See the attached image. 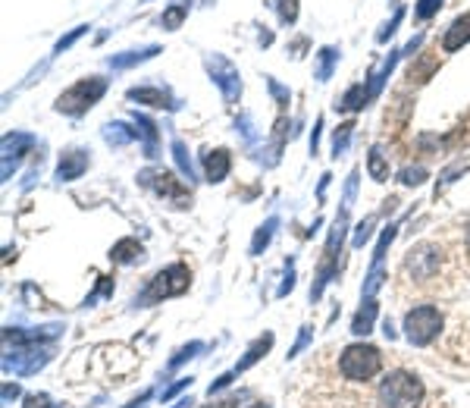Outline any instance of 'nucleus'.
Returning a JSON list of instances; mask_svg holds the SVG:
<instances>
[{
  "mask_svg": "<svg viewBox=\"0 0 470 408\" xmlns=\"http://www.w3.org/2000/svg\"><path fill=\"white\" fill-rule=\"evenodd\" d=\"M129 101L148 104V107H176L163 88H129Z\"/></svg>",
  "mask_w": 470,
  "mask_h": 408,
  "instance_id": "obj_17",
  "label": "nucleus"
},
{
  "mask_svg": "<svg viewBox=\"0 0 470 408\" xmlns=\"http://www.w3.org/2000/svg\"><path fill=\"white\" fill-rule=\"evenodd\" d=\"M135 126H138V133L144 135V151H148V157H154L157 154V126L148 120V116H138V114H135Z\"/></svg>",
  "mask_w": 470,
  "mask_h": 408,
  "instance_id": "obj_26",
  "label": "nucleus"
},
{
  "mask_svg": "<svg viewBox=\"0 0 470 408\" xmlns=\"http://www.w3.org/2000/svg\"><path fill=\"white\" fill-rule=\"evenodd\" d=\"M248 408H270L267 403H257V405H248Z\"/></svg>",
  "mask_w": 470,
  "mask_h": 408,
  "instance_id": "obj_46",
  "label": "nucleus"
},
{
  "mask_svg": "<svg viewBox=\"0 0 470 408\" xmlns=\"http://www.w3.org/2000/svg\"><path fill=\"white\" fill-rule=\"evenodd\" d=\"M13 396H19V386H10V384H6V386H4V399H13Z\"/></svg>",
  "mask_w": 470,
  "mask_h": 408,
  "instance_id": "obj_43",
  "label": "nucleus"
},
{
  "mask_svg": "<svg viewBox=\"0 0 470 408\" xmlns=\"http://www.w3.org/2000/svg\"><path fill=\"white\" fill-rule=\"evenodd\" d=\"M355 195H357V170H355L352 176H348V186H346V204H342V208H352Z\"/></svg>",
  "mask_w": 470,
  "mask_h": 408,
  "instance_id": "obj_37",
  "label": "nucleus"
},
{
  "mask_svg": "<svg viewBox=\"0 0 470 408\" xmlns=\"http://www.w3.org/2000/svg\"><path fill=\"white\" fill-rule=\"evenodd\" d=\"M85 170H88V154L78 148H69V151H63V157H60V163H57V180L72 182V180H78Z\"/></svg>",
  "mask_w": 470,
  "mask_h": 408,
  "instance_id": "obj_10",
  "label": "nucleus"
},
{
  "mask_svg": "<svg viewBox=\"0 0 470 408\" xmlns=\"http://www.w3.org/2000/svg\"><path fill=\"white\" fill-rule=\"evenodd\" d=\"M370 227H373V220H364L361 227H357V233H355V248H364V242L370 239Z\"/></svg>",
  "mask_w": 470,
  "mask_h": 408,
  "instance_id": "obj_36",
  "label": "nucleus"
},
{
  "mask_svg": "<svg viewBox=\"0 0 470 408\" xmlns=\"http://www.w3.org/2000/svg\"><path fill=\"white\" fill-rule=\"evenodd\" d=\"M336 63H339V51H336V48H323L320 54H317V67H314V76L320 79V82H327V79L333 76Z\"/></svg>",
  "mask_w": 470,
  "mask_h": 408,
  "instance_id": "obj_21",
  "label": "nucleus"
},
{
  "mask_svg": "<svg viewBox=\"0 0 470 408\" xmlns=\"http://www.w3.org/2000/svg\"><path fill=\"white\" fill-rule=\"evenodd\" d=\"M142 186L154 189L157 195H167V199L179 201V208H185V199H189V189L182 186V180H176L170 170H144L142 176Z\"/></svg>",
  "mask_w": 470,
  "mask_h": 408,
  "instance_id": "obj_8",
  "label": "nucleus"
},
{
  "mask_svg": "<svg viewBox=\"0 0 470 408\" xmlns=\"http://www.w3.org/2000/svg\"><path fill=\"white\" fill-rule=\"evenodd\" d=\"M201 342H191V346H185V348H179V352L173 355V358H170V371H173V367H179V365H182V361H189L191 358V355H195V352H201Z\"/></svg>",
  "mask_w": 470,
  "mask_h": 408,
  "instance_id": "obj_33",
  "label": "nucleus"
},
{
  "mask_svg": "<svg viewBox=\"0 0 470 408\" xmlns=\"http://www.w3.org/2000/svg\"><path fill=\"white\" fill-rule=\"evenodd\" d=\"M367 170L376 182H386L389 180V161L382 157L380 148H370V157H367Z\"/></svg>",
  "mask_w": 470,
  "mask_h": 408,
  "instance_id": "obj_24",
  "label": "nucleus"
},
{
  "mask_svg": "<svg viewBox=\"0 0 470 408\" xmlns=\"http://www.w3.org/2000/svg\"><path fill=\"white\" fill-rule=\"evenodd\" d=\"M173 161H176L179 173H182L189 182H195V163H191L189 148H185V142H182V138H176V142H173Z\"/></svg>",
  "mask_w": 470,
  "mask_h": 408,
  "instance_id": "obj_22",
  "label": "nucleus"
},
{
  "mask_svg": "<svg viewBox=\"0 0 470 408\" xmlns=\"http://www.w3.org/2000/svg\"><path fill=\"white\" fill-rule=\"evenodd\" d=\"M191 405H195V403H191V399H182V403H176L173 408H191Z\"/></svg>",
  "mask_w": 470,
  "mask_h": 408,
  "instance_id": "obj_44",
  "label": "nucleus"
},
{
  "mask_svg": "<svg viewBox=\"0 0 470 408\" xmlns=\"http://www.w3.org/2000/svg\"><path fill=\"white\" fill-rule=\"evenodd\" d=\"M382 374V352L370 342H355V346H346L339 355V377L346 384L355 386H367L373 377Z\"/></svg>",
  "mask_w": 470,
  "mask_h": 408,
  "instance_id": "obj_3",
  "label": "nucleus"
},
{
  "mask_svg": "<svg viewBox=\"0 0 470 408\" xmlns=\"http://www.w3.org/2000/svg\"><path fill=\"white\" fill-rule=\"evenodd\" d=\"M32 144H35V138L25 133H13L4 138V180H10V167H16V161L32 148Z\"/></svg>",
  "mask_w": 470,
  "mask_h": 408,
  "instance_id": "obj_11",
  "label": "nucleus"
},
{
  "mask_svg": "<svg viewBox=\"0 0 470 408\" xmlns=\"http://www.w3.org/2000/svg\"><path fill=\"white\" fill-rule=\"evenodd\" d=\"M110 258H114L116 264H135V261L144 258V246L138 239H119L114 252H110Z\"/></svg>",
  "mask_w": 470,
  "mask_h": 408,
  "instance_id": "obj_15",
  "label": "nucleus"
},
{
  "mask_svg": "<svg viewBox=\"0 0 470 408\" xmlns=\"http://www.w3.org/2000/svg\"><path fill=\"white\" fill-rule=\"evenodd\" d=\"M276 10H280L282 25H292L298 19V0H276Z\"/></svg>",
  "mask_w": 470,
  "mask_h": 408,
  "instance_id": "obj_30",
  "label": "nucleus"
},
{
  "mask_svg": "<svg viewBox=\"0 0 470 408\" xmlns=\"http://www.w3.org/2000/svg\"><path fill=\"white\" fill-rule=\"evenodd\" d=\"M376 314H380V305H376L373 299L364 301V308L355 314V320H352V333H355V337H367V333L373 330Z\"/></svg>",
  "mask_w": 470,
  "mask_h": 408,
  "instance_id": "obj_18",
  "label": "nucleus"
},
{
  "mask_svg": "<svg viewBox=\"0 0 470 408\" xmlns=\"http://www.w3.org/2000/svg\"><path fill=\"white\" fill-rule=\"evenodd\" d=\"M270 346H273V333H263L261 339L251 342V348H248V352H244V358L235 365V377H238V374H242V371H248L251 365H257V361H261L263 355L270 352Z\"/></svg>",
  "mask_w": 470,
  "mask_h": 408,
  "instance_id": "obj_16",
  "label": "nucleus"
},
{
  "mask_svg": "<svg viewBox=\"0 0 470 408\" xmlns=\"http://www.w3.org/2000/svg\"><path fill=\"white\" fill-rule=\"evenodd\" d=\"M364 101H370V95H367V88H364V82H357L342 95V101L336 104V110H342V114H348V110H361Z\"/></svg>",
  "mask_w": 470,
  "mask_h": 408,
  "instance_id": "obj_20",
  "label": "nucleus"
},
{
  "mask_svg": "<svg viewBox=\"0 0 470 408\" xmlns=\"http://www.w3.org/2000/svg\"><path fill=\"white\" fill-rule=\"evenodd\" d=\"M51 361V348H38V346H29V348H23V352H6V358H4V367L6 371H16V374H38L41 371L44 365Z\"/></svg>",
  "mask_w": 470,
  "mask_h": 408,
  "instance_id": "obj_9",
  "label": "nucleus"
},
{
  "mask_svg": "<svg viewBox=\"0 0 470 408\" xmlns=\"http://www.w3.org/2000/svg\"><path fill=\"white\" fill-rule=\"evenodd\" d=\"M423 180H427V170H423V167H408V170H401V182H405V186H420Z\"/></svg>",
  "mask_w": 470,
  "mask_h": 408,
  "instance_id": "obj_34",
  "label": "nucleus"
},
{
  "mask_svg": "<svg viewBox=\"0 0 470 408\" xmlns=\"http://www.w3.org/2000/svg\"><path fill=\"white\" fill-rule=\"evenodd\" d=\"M446 248L439 242H420V246H411V252L401 261V283L414 286L417 292H427V289H436L439 292L442 276H446Z\"/></svg>",
  "mask_w": 470,
  "mask_h": 408,
  "instance_id": "obj_2",
  "label": "nucleus"
},
{
  "mask_svg": "<svg viewBox=\"0 0 470 408\" xmlns=\"http://www.w3.org/2000/svg\"><path fill=\"white\" fill-rule=\"evenodd\" d=\"M148 399H151V393H142V396H138L135 403H132V405H125V408H142L144 403H148Z\"/></svg>",
  "mask_w": 470,
  "mask_h": 408,
  "instance_id": "obj_42",
  "label": "nucleus"
},
{
  "mask_svg": "<svg viewBox=\"0 0 470 408\" xmlns=\"http://www.w3.org/2000/svg\"><path fill=\"white\" fill-rule=\"evenodd\" d=\"M395 223H389L386 229H382V236H380V242H376V248H373V264H382V258H386V248L392 246V239H395Z\"/></svg>",
  "mask_w": 470,
  "mask_h": 408,
  "instance_id": "obj_29",
  "label": "nucleus"
},
{
  "mask_svg": "<svg viewBox=\"0 0 470 408\" xmlns=\"http://www.w3.org/2000/svg\"><path fill=\"white\" fill-rule=\"evenodd\" d=\"M446 333V314H442L439 305H414L411 311L405 314V337L417 348H429L439 342V337Z\"/></svg>",
  "mask_w": 470,
  "mask_h": 408,
  "instance_id": "obj_4",
  "label": "nucleus"
},
{
  "mask_svg": "<svg viewBox=\"0 0 470 408\" xmlns=\"http://www.w3.org/2000/svg\"><path fill=\"white\" fill-rule=\"evenodd\" d=\"M135 135H138L135 129H129L125 123H110V126L104 129V138H107L110 144H129Z\"/></svg>",
  "mask_w": 470,
  "mask_h": 408,
  "instance_id": "obj_27",
  "label": "nucleus"
},
{
  "mask_svg": "<svg viewBox=\"0 0 470 408\" xmlns=\"http://www.w3.org/2000/svg\"><path fill=\"white\" fill-rule=\"evenodd\" d=\"M82 35H88V25H78V29H72L66 38H60V42H57V48H54V54H63V51H69L72 44H76Z\"/></svg>",
  "mask_w": 470,
  "mask_h": 408,
  "instance_id": "obj_31",
  "label": "nucleus"
},
{
  "mask_svg": "<svg viewBox=\"0 0 470 408\" xmlns=\"http://www.w3.org/2000/svg\"><path fill=\"white\" fill-rule=\"evenodd\" d=\"M229 167H233V157H229L226 148H214L204 154V173H207V182H223L229 176Z\"/></svg>",
  "mask_w": 470,
  "mask_h": 408,
  "instance_id": "obj_12",
  "label": "nucleus"
},
{
  "mask_svg": "<svg viewBox=\"0 0 470 408\" xmlns=\"http://www.w3.org/2000/svg\"><path fill=\"white\" fill-rule=\"evenodd\" d=\"M439 6H442V0H417V6H414V16L423 23V19L436 16V13H439Z\"/></svg>",
  "mask_w": 470,
  "mask_h": 408,
  "instance_id": "obj_32",
  "label": "nucleus"
},
{
  "mask_svg": "<svg viewBox=\"0 0 470 408\" xmlns=\"http://www.w3.org/2000/svg\"><path fill=\"white\" fill-rule=\"evenodd\" d=\"M467 42H470V13L458 16L452 25H448L446 38H442V51H446V54H455V51H461Z\"/></svg>",
  "mask_w": 470,
  "mask_h": 408,
  "instance_id": "obj_14",
  "label": "nucleus"
},
{
  "mask_svg": "<svg viewBox=\"0 0 470 408\" xmlns=\"http://www.w3.org/2000/svg\"><path fill=\"white\" fill-rule=\"evenodd\" d=\"M235 405V399H229V403H223V405H210V408H233Z\"/></svg>",
  "mask_w": 470,
  "mask_h": 408,
  "instance_id": "obj_45",
  "label": "nucleus"
},
{
  "mask_svg": "<svg viewBox=\"0 0 470 408\" xmlns=\"http://www.w3.org/2000/svg\"><path fill=\"white\" fill-rule=\"evenodd\" d=\"M60 330H63L60 324L41 327V330H13V327H10V330L4 333V339L13 342V346H38V342H44V339L60 337Z\"/></svg>",
  "mask_w": 470,
  "mask_h": 408,
  "instance_id": "obj_13",
  "label": "nucleus"
},
{
  "mask_svg": "<svg viewBox=\"0 0 470 408\" xmlns=\"http://www.w3.org/2000/svg\"><path fill=\"white\" fill-rule=\"evenodd\" d=\"M280 227V220H276V217H270L267 223H263L261 229H257L254 233V239H251V255H261L263 248L270 246V239H273V229Z\"/></svg>",
  "mask_w": 470,
  "mask_h": 408,
  "instance_id": "obj_25",
  "label": "nucleus"
},
{
  "mask_svg": "<svg viewBox=\"0 0 470 408\" xmlns=\"http://www.w3.org/2000/svg\"><path fill=\"white\" fill-rule=\"evenodd\" d=\"M204 67L214 76V82L220 85L223 97H226L229 104L238 101V95H242V76H238L235 63L226 60L223 54H207V60H204Z\"/></svg>",
  "mask_w": 470,
  "mask_h": 408,
  "instance_id": "obj_7",
  "label": "nucleus"
},
{
  "mask_svg": "<svg viewBox=\"0 0 470 408\" xmlns=\"http://www.w3.org/2000/svg\"><path fill=\"white\" fill-rule=\"evenodd\" d=\"M191 286V271L189 264H170L167 271H161L151 280V286L142 292V305H154L161 299H170V295H182L185 289Z\"/></svg>",
  "mask_w": 470,
  "mask_h": 408,
  "instance_id": "obj_6",
  "label": "nucleus"
},
{
  "mask_svg": "<svg viewBox=\"0 0 470 408\" xmlns=\"http://www.w3.org/2000/svg\"><path fill=\"white\" fill-rule=\"evenodd\" d=\"M25 408H60V405L51 396H44V393H32V396H25Z\"/></svg>",
  "mask_w": 470,
  "mask_h": 408,
  "instance_id": "obj_35",
  "label": "nucleus"
},
{
  "mask_svg": "<svg viewBox=\"0 0 470 408\" xmlns=\"http://www.w3.org/2000/svg\"><path fill=\"white\" fill-rule=\"evenodd\" d=\"M352 133H355V123L348 120V123H342L339 129H336V135H333V154L336 157H342L348 151V142H352Z\"/></svg>",
  "mask_w": 470,
  "mask_h": 408,
  "instance_id": "obj_28",
  "label": "nucleus"
},
{
  "mask_svg": "<svg viewBox=\"0 0 470 408\" xmlns=\"http://www.w3.org/2000/svg\"><path fill=\"white\" fill-rule=\"evenodd\" d=\"M185 16H189V4H185V0H173V4L163 10L161 23H163V29H179V25L185 23Z\"/></svg>",
  "mask_w": 470,
  "mask_h": 408,
  "instance_id": "obj_23",
  "label": "nucleus"
},
{
  "mask_svg": "<svg viewBox=\"0 0 470 408\" xmlns=\"http://www.w3.org/2000/svg\"><path fill=\"white\" fill-rule=\"evenodd\" d=\"M104 91H107V79H101V76L82 79V82H76L72 88H66L63 95L57 97V110L60 114H69V116H82L85 110H91L97 101H101Z\"/></svg>",
  "mask_w": 470,
  "mask_h": 408,
  "instance_id": "obj_5",
  "label": "nucleus"
},
{
  "mask_svg": "<svg viewBox=\"0 0 470 408\" xmlns=\"http://www.w3.org/2000/svg\"><path fill=\"white\" fill-rule=\"evenodd\" d=\"M401 16H405V10H395L392 23H389V25H386V29H382V32H380V42H389V35H392V32H395V29H399Z\"/></svg>",
  "mask_w": 470,
  "mask_h": 408,
  "instance_id": "obj_38",
  "label": "nucleus"
},
{
  "mask_svg": "<svg viewBox=\"0 0 470 408\" xmlns=\"http://www.w3.org/2000/svg\"><path fill=\"white\" fill-rule=\"evenodd\" d=\"M308 339H310V327H304V333H301V337H298V342H295V346H292V352H289V358H292V355H298V352H301V348L308 346Z\"/></svg>",
  "mask_w": 470,
  "mask_h": 408,
  "instance_id": "obj_41",
  "label": "nucleus"
},
{
  "mask_svg": "<svg viewBox=\"0 0 470 408\" xmlns=\"http://www.w3.org/2000/svg\"><path fill=\"white\" fill-rule=\"evenodd\" d=\"M185 386H191V377H185V380H176L173 386H170V390H163V399H173L176 393H182Z\"/></svg>",
  "mask_w": 470,
  "mask_h": 408,
  "instance_id": "obj_40",
  "label": "nucleus"
},
{
  "mask_svg": "<svg viewBox=\"0 0 470 408\" xmlns=\"http://www.w3.org/2000/svg\"><path fill=\"white\" fill-rule=\"evenodd\" d=\"M370 408H448L439 390H429L411 367L399 365L382 374L370 393Z\"/></svg>",
  "mask_w": 470,
  "mask_h": 408,
  "instance_id": "obj_1",
  "label": "nucleus"
},
{
  "mask_svg": "<svg viewBox=\"0 0 470 408\" xmlns=\"http://www.w3.org/2000/svg\"><path fill=\"white\" fill-rule=\"evenodd\" d=\"M154 54H161V48H157V44H151V48H144V51H129V54L110 57L107 63L114 70H125V67H135V63H142V60H151Z\"/></svg>",
  "mask_w": 470,
  "mask_h": 408,
  "instance_id": "obj_19",
  "label": "nucleus"
},
{
  "mask_svg": "<svg viewBox=\"0 0 470 408\" xmlns=\"http://www.w3.org/2000/svg\"><path fill=\"white\" fill-rule=\"evenodd\" d=\"M267 85H270V91H273L276 101H280V104H289V91L282 88V85L276 82V79H267Z\"/></svg>",
  "mask_w": 470,
  "mask_h": 408,
  "instance_id": "obj_39",
  "label": "nucleus"
}]
</instances>
